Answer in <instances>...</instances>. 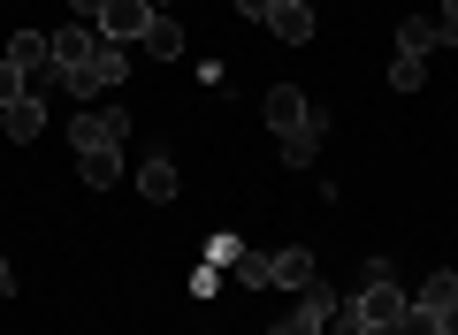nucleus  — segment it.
Returning <instances> with one entry per match:
<instances>
[{"label":"nucleus","instance_id":"nucleus-8","mask_svg":"<svg viewBox=\"0 0 458 335\" xmlns=\"http://www.w3.org/2000/svg\"><path fill=\"white\" fill-rule=\"evenodd\" d=\"M267 282H276V289H306L313 282V252H298V244L267 252Z\"/></svg>","mask_w":458,"mask_h":335},{"label":"nucleus","instance_id":"nucleus-12","mask_svg":"<svg viewBox=\"0 0 458 335\" xmlns=\"http://www.w3.org/2000/svg\"><path fill=\"white\" fill-rule=\"evenodd\" d=\"M77 176L92 183V191H107V183L123 176V145H99V153H77Z\"/></svg>","mask_w":458,"mask_h":335},{"label":"nucleus","instance_id":"nucleus-4","mask_svg":"<svg viewBox=\"0 0 458 335\" xmlns=\"http://www.w3.org/2000/svg\"><path fill=\"white\" fill-rule=\"evenodd\" d=\"M131 138V114L123 107H84L77 122H69V145H77V153H99V145H123Z\"/></svg>","mask_w":458,"mask_h":335},{"label":"nucleus","instance_id":"nucleus-11","mask_svg":"<svg viewBox=\"0 0 458 335\" xmlns=\"http://www.w3.org/2000/svg\"><path fill=\"white\" fill-rule=\"evenodd\" d=\"M397 46H405V54H420V62H428L436 46H451V31H443L436 16H405V31H397Z\"/></svg>","mask_w":458,"mask_h":335},{"label":"nucleus","instance_id":"nucleus-1","mask_svg":"<svg viewBox=\"0 0 458 335\" xmlns=\"http://www.w3.org/2000/svg\"><path fill=\"white\" fill-rule=\"evenodd\" d=\"M336 305H344V297H336V289H321V274H313V282L298 289V305H291L267 335H328V313H336Z\"/></svg>","mask_w":458,"mask_h":335},{"label":"nucleus","instance_id":"nucleus-25","mask_svg":"<svg viewBox=\"0 0 458 335\" xmlns=\"http://www.w3.org/2000/svg\"><path fill=\"white\" fill-rule=\"evenodd\" d=\"M436 23H443L451 38H458V0H443V16H436Z\"/></svg>","mask_w":458,"mask_h":335},{"label":"nucleus","instance_id":"nucleus-23","mask_svg":"<svg viewBox=\"0 0 458 335\" xmlns=\"http://www.w3.org/2000/svg\"><path fill=\"white\" fill-rule=\"evenodd\" d=\"M237 16H252V23H267V0H229Z\"/></svg>","mask_w":458,"mask_h":335},{"label":"nucleus","instance_id":"nucleus-9","mask_svg":"<svg viewBox=\"0 0 458 335\" xmlns=\"http://www.w3.org/2000/svg\"><path fill=\"white\" fill-rule=\"evenodd\" d=\"M92 54H99V31H92V23H69V31H54V62H62V69L92 62Z\"/></svg>","mask_w":458,"mask_h":335},{"label":"nucleus","instance_id":"nucleus-27","mask_svg":"<svg viewBox=\"0 0 458 335\" xmlns=\"http://www.w3.org/2000/svg\"><path fill=\"white\" fill-rule=\"evenodd\" d=\"M443 335H458V305H451V313H443Z\"/></svg>","mask_w":458,"mask_h":335},{"label":"nucleus","instance_id":"nucleus-19","mask_svg":"<svg viewBox=\"0 0 458 335\" xmlns=\"http://www.w3.org/2000/svg\"><path fill=\"white\" fill-rule=\"evenodd\" d=\"M16 99H31V92H23V69L8 62V54H0V114L16 107Z\"/></svg>","mask_w":458,"mask_h":335},{"label":"nucleus","instance_id":"nucleus-15","mask_svg":"<svg viewBox=\"0 0 458 335\" xmlns=\"http://www.w3.org/2000/svg\"><path fill=\"white\" fill-rule=\"evenodd\" d=\"M138 183H146L153 206H168V198H176V168H168V153H153L146 168H138Z\"/></svg>","mask_w":458,"mask_h":335},{"label":"nucleus","instance_id":"nucleus-16","mask_svg":"<svg viewBox=\"0 0 458 335\" xmlns=\"http://www.w3.org/2000/svg\"><path fill=\"white\" fill-rule=\"evenodd\" d=\"M138 46H146V54H161V62H176V54H183V31H176V16H153V31L138 38Z\"/></svg>","mask_w":458,"mask_h":335},{"label":"nucleus","instance_id":"nucleus-6","mask_svg":"<svg viewBox=\"0 0 458 335\" xmlns=\"http://www.w3.org/2000/svg\"><path fill=\"white\" fill-rule=\"evenodd\" d=\"M306 114H313V99L298 92V84H276V92H267V130H276V138H291Z\"/></svg>","mask_w":458,"mask_h":335},{"label":"nucleus","instance_id":"nucleus-21","mask_svg":"<svg viewBox=\"0 0 458 335\" xmlns=\"http://www.w3.org/2000/svg\"><path fill=\"white\" fill-rule=\"evenodd\" d=\"M237 259H245L237 237H207V267H237Z\"/></svg>","mask_w":458,"mask_h":335},{"label":"nucleus","instance_id":"nucleus-14","mask_svg":"<svg viewBox=\"0 0 458 335\" xmlns=\"http://www.w3.org/2000/svg\"><path fill=\"white\" fill-rule=\"evenodd\" d=\"M412 305H428V313H451V305H458V274H451V267H436L420 289H412Z\"/></svg>","mask_w":458,"mask_h":335},{"label":"nucleus","instance_id":"nucleus-26","mask_svg":"<svg viewBox=\"0 0 458 335\" xmlns=\"http://www.w3.org/2000/svg\"><path fill=\"white\" fill-rule=\"evenodd\" d=\"M8 289H16V267H8V259H0V297H8Z\"/></svg>","mask_w":458,"mask_h":335},{"label":"nucleus","instance_id":"nucleus-3","mask_svg":"<svg viewBox=\"0 0 458 335\" xmlns=\"http://www.w3.org/2000/svg\"><path fill=\"white\" fill-rule=\"evenodd\" d=\"M405 289L397 282H367V289H352V313H360V328H405Z\"/></svg>","mask_w":458,"mask_h":335},{"label":"nucleus","instance_id":"nucleus-2","mask_svg":"<svg viewBox=\"0 0 458 335\" xmlns=\"http://www.w3.org/2000/svg\"><path fill=\"white\" fill-rule=\"evenodd\" d=\"M153 16H161L153 0H107V8H99V23H92V31L107 38V46H138V38L153 31Z\"/></svg>","mask_w":458,"mask_h":335},{"label":"nucleus","instance_id":"nucleus-10","mask_svg":"<svg viewBox=\"0 0 458 335\" xmlns=\"http://www.w3.org/2000/svg\"><path fill=\"white\" fill-rule=\"evenodd\" d=\"M0 54H8V62H16L23 77H31V69H47V62H54V38H47V31H16Z\"/></svg>","mask_w":458,"mask_h":335},{"label":"nucleus","instance_id":"nucleus-18","mask_svg":"<svg viewBox=\"0 0 458 335\" xmlns=\"http://www.w3.org/2000/svg\"><path fill=\"white\" fill-rule=\"evenodd\" d=\"M390 84H397V92H420V84H428V62H420V54H397V62H390Z\"/></svg>","mask_w":458,"mask_h":335},{"label":"nucleus","instance_id":"nucleus-5","mask_svg":"<svg viewBox=\"0 0 458 335\" xmlns=\"http://www.w3.org/2000/svg\"><path fill=\"white\" fill-rule=\"evenodd\" d=\"M267 31H276L283 46H313V31H321V23H313L306 0H267Z\"/></svg>","mask_w":458,"mask_h":335},{"label":"nucleus","instance_id":"nucleus-17","mask_svg":"<svg viewBox=\"0 0 458 335\" xmlns=\"http://www.w3.org/2000/svg\"><path fill=\"white\" fill-rule=\"evenodd\" d=\"M92 69H99V84H107V92H114V84L131 77V54H123V46H107V38H99V54H92Z\"/></svg>","mask_w":458,"mask_h":335},{"label":"nucleus","instance_id":"nucleus-20","mask_svg":"<svg viewBox=\"0 0 458 335\" xmlns=\"http://www.w3.org/2000/svg\"><path fill=\"white\" fill-rule=\"evenodd\" d=\"M397 335H443V313H428V305H405V328Z\"/></svg>","mask_w":458,"mask_h":335},{"label":"nucleus","instance_id":"nucleus-7","mask_svg":"<svg viewBox=\"0 0 458 335\" xmlns=\"http://www.w3.org/2000/svg\"><path fill=\"white\" fill-rule=\"evenodd\" d=\"M321 138H328V114L313 107L306 122H298L291 138H283V160H291V168H313V160H321Z\"/></svg>","mask_w":458,"mask_h":335},{"label":"nucleus","instance_id":"nucleus-24","mask_svg":"<svg viewBox=\"0 0 458 335\" xmlns=\"http://www.w3.org/2000/svg\"><path fill=\"white\" fill-rule=\"evenodd\" d=\"M69 8H77V23H99V8H107V0H69Z\"/></svg>","mask_w":458,"mask_h":335},{"label":"nucleus","instance_id":"nucleus-13","mask_svg":"<svg viewBox=\"0 0 458 335\" xmlns=\"http://www.w3.org/2000/svg\"><path fill=\"white\" fill-rule=\"evenodd\" d=\"M0 130H8V138H16V145H31L38 130H47V99H16V107L0 114Z\"/></svg>","mask_w":458,"mask_h":335},{"label":"nucleus","instance_id":"nucleus-22","mask_svg":"<svg viewBox=\"0 0 458 335\" xmlns=\"http://www.w3.org/2000/svg\"><path fill=\"white\" fill-rule=\"evenodd\" d=\"M237 274H245V282L260 289V282H267V252H245V259H237Z\"/></svg>","mask_w":458,"mask_h":335}]
</instances>
